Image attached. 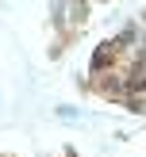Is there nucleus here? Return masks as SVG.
Listing matches in <instances>:
<instances>
[{
    "label": "nucleus",
    "mask_w": 146,
    "mask_h": 157,
    "mask_svg": "<svg viewBox=\"0 0 146 157\" xmlns=\"http://www.w3.org/2000/svg\"><path fill=\"white\" fill-rule=\"evenodd\" d=\"M85 23H89V0H69V31L81 38Z\"/></svg>",
    "instance_id": "f257e3e1"
},
{
    "label": "nucleus",
    "mask_w": 146,
    "mask_h": 157,
    "mask_svg": "<svg viewBox=\"0 0 146 157\" xmlns=\"http://www.w3.org/2000/svg\"><path fill=\"white\" fill-rule=\"evenodd\" d=\"M138 23H142V27H146V8H142V19H138Z\"/></svg>",
    "instance_id": "20e7f679"
},
{
    "label": "nucleus",
    "mask_w": 146,
    "mask_h": 157,
    "mask_svg": "<svg viewBox=\"0 0 146 157\" xmlns=\"http://www.w3.org/2000/svg\"><path fill=\"white\" fill-rule=\"evenodd\" d=\"M61 157H77V150H61Z\"/></svg>",
    "instance_id": "7ed1b4c3"
},
{
    "label": "nucleus",
    "mask_w": 146,
    "mask_h": 157,
    "mask_svg": "<svg viewBox=\"0 0 146 157\" xmlns=\"http://www.w3.org/2000/svg\"><path fill=\"white\" fill-rule=\"evenodd\" d=\"M58 115H61V119H73V115H77V107H69V104H61V107H58Z\"/></svg>",
    "instance_id": "f03ea898"
}]
</instances>
